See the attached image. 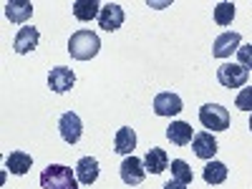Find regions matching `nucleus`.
<instances>
[{"mask_svg":"<svg viewBox=\"0 0 252 189\" xmlns=\"http://www.w3.org/2000/svg\"><path fill=\"white\" fill-rule=\"evenodd\" d=\"M182 109H184L182 98L172 91H161L154 96V114L157 116H177Z\"/></svg>","mask_w":252,"mask_h":189,"instance_id":"nucleus-8","label":"nucleus"},{"mask_svg":"<svg viewBox=\"0 0 252 189\" xmlns=\"http://www.w3.org/2000/svg\"><path fill=\"white\" fill-rule=\"evenodd\" d=\"M40 189H78V177L71 172V166L48 164L40 172Z\"/></svg>","mask_w":252,"mask_h":189,"instance_id":"nucleus-2","label":"nucleus"},{"mask_svg":"<svg viewBox=\"0 0 252 189\" xmlns=\"http://www.w3.org/2000/svg\"><path fill=\"white\" fill-rule=\"evenodd\" d=\"M73 83H76V73H73L71 68H66V66L51 68V73H48V89H51V91L66 94V91L73 89Z\"/></svg>","mask_w":252,"mask_h":189,"instance_id":"nucleus-9","label":"nucleus"},{"mask_svg":"<svg viewBox=\"0 0 252 189\" xmlns=\"http://www.w3.org/2000/svg\"><path fill=\"white\" fill-rule=\"evenodd\" d=\"M232 20H235V3H217L215 8V23L217 26H232Z\"/></svg>","mask_w":252,"mask_h":189,"instance_id":"nucleus-21","label":"nucleus"},{"mask_svg":"<svg viewBox=\"0 0 252 189\" xmlns=\"http://www.w3.org/2000/svg\"><path fill=\"white\" fill-rule=\"evenodd\" d=\"M166 139H169L174 146H187V144H192L194 131L187 121H172L169 129H166Z\"/></svg>","mask_w":252,"mask_h":189,"instance_id":"nucleus-15","label":"nucleus"},{"mask_svg":"<svg viewBox=\"0 0 252 189\" xmlns=\"http://www.w3.org/2000/svg\"><path fill=\"white\" fill-rule=\"evenodd\" d=\"M144 169L152 174H161L164 169H169V157H166V152L159 149V146H152L144 157Z\"/></svg>","mask_w":252,"mask_h":189,"instance_id":"nucleus-17","label":"nucleus"},{"mask_svg":"<svg viewBox=\"0 0 252 189\" xmlns=\"http://www.w3.org/2000/svg\"><path fill=\"white\" fill-rule=\"evenodd\" d=\"M199 121L204 129H212V131H224L229 129V111L220 103H204L199 109Z\"/></svg>","mask_w":252,"mask_h":189,"instance_id":"nucleus-3","label":"nucleus"},{"mask_svg":"<svg viewBox=\"0 0 252 189\" xmlns=\"http://www.w3.org/2000/svg\"><path fill=\"white\" fill-rule=\"evenodd\" d=\"M58 131H61V139L66 141V144H78V139L83 136V124H81L78 114H73V111L61 114Z\"/></svg>","mask_w":252,"mask_h":189,"instance_id":"nucleus-5","label":"nucleus"},{"mask_svg":"<svg viewBox=\"0 0 252 189\" xmlns=\"http://www.w3.org/2000/svg\"><path fill=\"white\" fill-rule=\"evenodd\" d=\"M33 15V3L28 0H8L5 3V18L10 23H26Z\"/></svg>","mask_w":252,"mask_h":189,"instance_id":"nucleus-16","label":"nucleus"},{"mask_svg":"<svg viewBox=\"0 0 252 189\" xmlns=\"http://www.w3.org/2000/svg\"><path fill=\"white\" fill-rule=\"evenodd\" d=\"M98 13H101V3H96V0H76L73 3V15L83 23L98 18Z\"/></svg>","mask_w":252,"mask_h":189,"instance_id":"nucleus-19","label":"nucleus"},{"mask_svg":"<svg viewBox=\"0 0 252 189\" xmlns=\"http://www.w3.org/2000/svg\"><path fill=\"white\" fill-rule=\"evenodd\" d=\"M235 106H237L240 111H252V86H245V89L237 94Z\"/></svg>","mask_w":252,"mask_h":189,"instance_id":"nucleus-23","label":"nucleus"},{"mask_svg":"<svg viewBox=\"0 0 252 189\" xmlns=\"http://www.w3.org/2000/svg\"><path fill=\"white\" fill-rule=\"evenodd\" d=\"M172 177L177 179V182H182V184H192V179H194V174H192V169H189V164L184 161V159H174L172 161Z\"/></svg>","mask_w":252,"mask_h":189,"instance_id":"nucleus-22","label":"nucleus"},{"mask_svg":"<svg viewBox=\"0 0 252 189\" xmlns=\"http://www.w3.org/2000/svg\"><path fill=\"white\" fill-rule=\"evenodd\" d=\"M38 40H40V33H38V28H33V26H26V28H20V31H18L13 48H15V53L26 56V53H31V51L38 46Z\"/></svg>","mask_w":252,"mask_h":189,"instance_id":"nucleus-13","label":"nucleus"},{"mask_svg":"<svg viewBox=\"0 0 252 189\" xmlns=\"http://www.w3.org/2000/svg\"><path fill=\"white\" fill-rule=\"evenodd\" d=\"M119 174H121V182L124 184H129V187H136L144 182L146 177V169H144V159H136L134 154L131 157H126L119 166Z\"/></svg>","mask_w":252,"mask_h":189,"instance_id":"nucleus-6","label":"nucleus"},{"mask_svg":"<svg viewBox=\"0 0 252 189\" xmlns=\"http://www.w3.org/2000/svg\"><path fill=\"white\" fill-rule=\"evenodd\" d=\"M237 61H240V66H242V68L252 71V43L240 46V51H237Z\"/></svg>","mask_w":252,"mask_h":189,"instance_id":"nucleus-24","label":"nucleus"},{"mask_svg":"<svg viewBox=\"0 0 252 189\" xmlns=\"http://www.w3.org/2000/svg\"><path fill=\"white\" fill-rule=\"evenodd\" d=\"M217 78L224 89H245V83L250 78V71L242 68L240 63H222L217 68Z\"/></svg>","mask_w":252,"mask_h":189,"instance_id":"nucleus-4","label":"nucleus"},{"mask_svg":"<svg viewBox=\"0 0 252 189\" xmlns=\"http://www.w3.org/2000/svg\"><path fill=\"white\" fill-rule=\"evenodd\" d=\"M98 26L103 31H119L124 26V8L116 5V3H106V5H101V13H98Z\"/></svg>","mask_w":252,"mask_h":189,"instance_id":"nucleus-10","label":"nucleus"},{"mask_svg":"<svg viewBox=\"0 0 252 189\" xmlns=\"http://www.w3.org/2000/svg\"><path fill=\"white\" fill-rule=\"evenodd\" d=\"M76 177H78V184L91 187V184L98 179V159H96V157H83V159H78V164H76Z\"/></svg>","mask_w":252,"mask_h":189,"instance_id":"nucleus-12","label":"nucleus"},{"mask_svg":"<svg viewBox=\"0 0 252 189\" xmlns=\"http://www.w3.org/2000/svg\"><path fill=\"white\" fill-rule=\"evenodd\" d=\"M101 51V40L94 31H76L68 38V53L76 61H91Z\"/></svg>","mask_w":252,"mask_h":189,"instance_id":"nucleus-1","label":"nucleus"},{"mask_svg":"<svg viewBox=\"0 0 252 189\" xmlns=\"http://www.w3.org/2000/svg\"><path fill=\"white\" fill-rule=\"evenodd\" d=\"M250 131H252V116H250Z\"/></svg>","mask_w":252,"mask_h":189,"instance_id":"nucleus-26","label":"nucleus"},{"mask_svg":"<svg viewBox=\"0 0 252 189\" xmlns=\"http://www.w3.org/2000/svg\"><path fill=\"white\" fill-rule=\"evenodd\" d=\"M242 46V35L235 31H227L222 35L215 38V46H212V56L215 58H229L232 53H237Z\"/></svg>","mask_w":252,"mask_h":189,"instance_id":"nucleus-7","label":"nucleus"},{"mask_svg":"<svg viewBox=\"0 0 252 189\" xmlns=\"http://www.w3.org/2000/svg\"><path fill=\"white\" fill-rule=\"evenodd\" d=\"M5 166H8V172L10 174H15V177H20V174H26L31 166H33V157L28 154V152H10L8 154V159H5Z\"/></svg>","mask_w":252,"mask_h":189,"instance_id":"nucleus-18","label":"nucleus"},{"mask_svg":"<svg viewBox=\"0 0 252 189\" xmlns=\"http://www.w3.org/2000/svg\"><path fill=\"white\" fill-rule=\"evenodd\" d=\"M134 149H136V134H134V129H131V126H121V129L116 131V136H114V152H119L124 157H131Z\"/></svg>","mask_w":252,"mask_h":189,"instance_id":"nucleus-14","label":"nucleus"},{"mask_svg":"<svg viewBox=\"0 0 252 189\" xmlns=\"http://www.w3.org/2000/svg\"><path fill=\"white\" fill-rule=\"evenodd\" d=\"M164 189H187V184H182V182L172 179V182H166V184H164Z\"/></svg>","mask_w":252,"mask_h":189,"instance_id":"nucleus-25","label":"nucleus"},{"mask_svg":"<svg viewBox=\"0 0 252 189\" xmlns=\"http://www.w3.org/2000/svg\"><path fill=\"white\" fill-rule=\"evenodd\" d=\"M202 177H204L207 184H222V182L227 179V166H224L222 161H215V159H212V161L204 166Z\"/></svg>","mask_w":252,"mask_h":189,"instance_id":"nucleus-20","label":"nucleus"},{"mask_svg":"<svg viewBox=\"0 0 252 189\" xmlns=\"http://www.w3.org/2000/svg\"><path fill=\"white\" fill-rule=\"evenodd\" d=\"M192 149H194V154H197L199 159L212 161L215 154H217V139H215V134H212V131H199V134H194Z\"/></svg>","mask_w":252,"mask_h":189,"instance_id":"nucleus-11","label":"nucleus"}]
</instances>
